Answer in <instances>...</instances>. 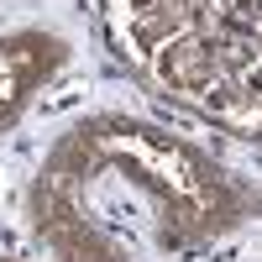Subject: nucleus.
<instances>
[{"mask_svg":"<svg viewBox=\"0 0 262 262\" xmlns=\"http://www.w3.org/2000/svg\"><path fill=\"white\" fill-rule=\"evenodd\" d=\"M69 37L53 27H11L0 32V131H11L37 105V95L63 74Z\"/></svg>","mask_w":262,"mask_h":262,"instance_id":"3","label":"nucleus"},{"mask_svg":"<svg viewBox=\"0 0 262 262\" xmlns=\"http://www.w3.org/2000/svg\"><path fill=\"white\" fill-rule=\"evenodd\" d=\"M257 121H262V111H257Z\"/></svg>","mask_w":262,"mask_h":262,"instance_id":"8","label":"nucleus"},{"mask_svg":"<svg viewBox=\"0 0 262 262\" xmlns=\"http://www.w3.org/2000/svg\"><path fill=\"white\" fill-rule=\"evenodd\" d=\"M0 262H21V257H0Z\"/></svg>","mask_w":262,"mask_h":262,"instance_id":"7","label":"nucleus"},{"mask_svg":"<svg viewBox=\"0 0 262 262\" xmlns=\"http://www.w3.org/2000/svg\"><path fill=\"white\" fill-rule=\"evenodd\" d=\"M116 173L158 210V242L168 252H200L262 215V194L215 152L131 111H95L74 121L42 158V184L74 194L84 179Z\"/></svg>","mask_w":262,"mask_h":262,"instance_id":"1","label":"nucleus"},{"mask_svg":"<svg viewBox=\"0 0 262 262\" xmlns=\"http://www.w3.org/2000/svg\"><path fill=\"white\" fill-rule=\"evenodd\" d=\"M27 215H32V231L53 247L58 262H131L116 236H105L95 221L79 215L74 194H63L42 179L27 189Z\"/></svg>","mask_w":262,"mask_h":262,"instance_id":"4","label":"nucleus"},{"mask_svg":"<svg viewBox=\"0 0 262 262\" xmlns=\"http://www.w3.org/2000/svg\"><path fill=\"white\" fill-rule=\"evenodd\" d=\"M111 21L121 27L126 48L137 58H158L173 37H184L194 27V0H105Z\"/></svg>","mask_w":262,"mask_h":262,"instance_id":"5","label":"nucleus"},{"mask_svg":"<svg viewBox=\"0 0 262 262\" xmlns=\"http://www.w3.org/2000/svg\"><path fill=\"white\" fill-rule=\"evenodd\" d=\"M194 27L262 53V0H194Z\"/></svg>","mask_w":262,"mask_h":262,"instance_id":"6","label":"nucleus"},{"mask_svg":"<svg viewBox=\"0 0 262 262\" xmlns=\"http://www.w3.org/2000/svg\"><path fill=\"white\" fill-rule=\"evenodd\" d=\"M247 58H252V48H236L221 32L189 27L184 37H173L168 48L152 58V69H158V79L173 95L194 100L200 111L236 116V111L252 105V95H247Z\"/></svg>","mask_w":262,"mask_h":262,"instance_id":"2","label":"nucleus"}]
</instances>
